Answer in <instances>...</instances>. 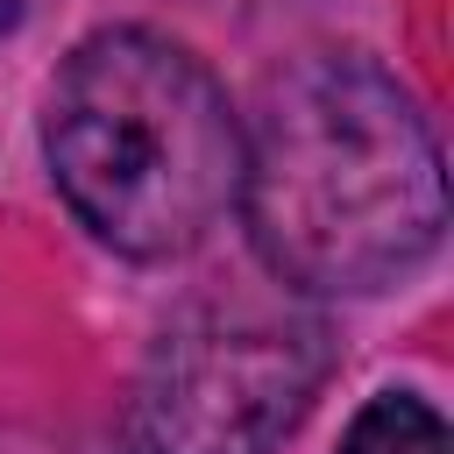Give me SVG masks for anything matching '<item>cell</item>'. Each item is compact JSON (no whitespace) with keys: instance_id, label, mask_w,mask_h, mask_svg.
Wrapping results in <instances>:
<instances>
[{"instance_id":"2","label":"cell","mask_w":454,"mask_h":454,"mask_svg":"<svg viewBox=\"0 0 454 454\" xmlns=\"http://www.w3.org/2000/svg\"><path fill=\"white\" fill-rule=\"evenodd\" d=\"M43 163L64 206L135 262L192 255L241 184L227 85L163 28L85 35L43 99Z\"/></svg>"},{"instance_id":"4","label":"cell","mask_w":454,"mask_h":454,"mask_svg":"<svg viewBox=\"0 0 454 454\" xmlns=\"http://www.w3.org/2000/svg\"><path fill=\"white\" fill-rule=\"evenodd\" d=\"M340 454H454V433H447V419H440L426 397H411V390H376V397L348 419Z\"/></svg>"},{"instance_id":"3","label":"cell","mask_w":454,"mask_h":454,"mask_svg":"<svg viewBox=\"0 0 454 454\" xmlns=\"http://www.w3.org/2000/svg\"><path fill=\"white\" fill-rule=\"evenodd\" d=\"M333 369V333L298 298L220 291L184 305L142 355L121 440L128 454H277Z\"/></svg>"},{"instance_id":"1","label":"cell","mask_w":454,"mask_h":454,"mask_svg":"<svg viewBox=\"0 0 454 454\" xmlns=\"http://www.w3.org/2000/svg\"><path fill=\"white\" fill-rule=\"evenodd\" d=\"M234 206L291 298L390 291L447 234L433 121L376 57L305 50L241 121Z\"/></svg>"},{"instance_id":"5","label":"cell","mask_w":454,"mask_h":454,"mask_svg":"<svg viewBox=\"0 0 454 454\" xmlns=\"http://www.w3.org/2000/svg\"><path fill=\"white\" fill-rule=\"evenodd\" d=\"M21 14H28V0H0V35H14V28H21Z\"/></svg>"}]
</instances>
